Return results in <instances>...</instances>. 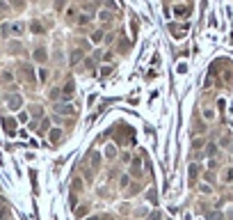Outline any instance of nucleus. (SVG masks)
I'll return each mask as SVG.
<instances>
[{"instance_id":"3","label":"nucleus","mask_w":233,"mask_h":220,"mask_svg":"<svg viewBox=\"0 0 233 220\" xmlns=\"http://www.w3.org/2000/svg\"><path fill=\"white\" fill-rule=\"evenodd\" d=\"M101 37H103L101 32H94V35H92V41H101Z\"/></svg>"},{"instance_id":"1","label":"nucleus","mask_w":233,"mask_h":220,"mask_svg":"<svg viewBox=\"0 0 233 220\" xmlns=\"http://www.w3.org/2000/svg\"><path fill=\"white\" fill-rule=\"evenodd\" d=\"M23 32V23H14V25H2V35H21Z\"/></svg>"},{"instance_id":"4","label":"nucleus","mask_w":233,"mask_h":220,"mask_svg":"<svg viewBox=\"0 0 233 220\" xmlns=\"http://www.w3.org/2000/svg\"><path fill=\"white\" fill-rule=\"evenodd\" d=\"M208 220H222V216H219V213H210V216H208Z\"/></svg>"},{"instance_id":"5","label":"nucleus","mask_w":233,"mask_h":220,"mask_svg":"<svg viewBox=\"0 0 233 220\" xmlns=\"http://www.w3.org/2000/svg\"><path fill=\"white\" fill-rule=\"evenodd\" d=\"M57 7H64V0H57Z\"/></svg>"},{"instance_id":"2","label":"nucleus","mask_w":233,"mask_h":220,"mask_svg":"<svg viewBox=\"0 0 233 220\" xmlns=\"http://www.w3.org/2000/svg\"><path fill=\"white\" fill-rule=\"evenodd\" d=\"M101 18H103V21H110V18H112V14H110V12H101Z\"/></svg>"}]
</instances>
